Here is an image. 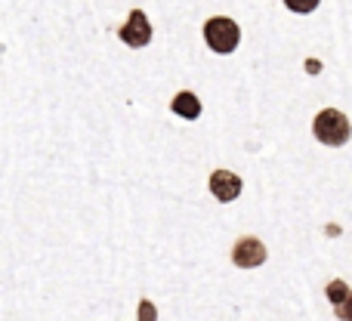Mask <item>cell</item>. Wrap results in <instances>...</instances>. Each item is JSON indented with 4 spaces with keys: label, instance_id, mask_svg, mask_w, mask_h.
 <instances>
[{
    "label": "cell",
    "instance_id": "cell-6",
    "mask_svg": "<svg viewBox=\"0 0 352 321\" xmlns=\"http://www.w3.org/2000/svg\"><path fill=\"white\" fill-rule=\"evenodd\" d=\"M170 109H173L179 118H186V121H195V118L201 115V102H198V96H195V93H188V90L176 93L173 102H170Z\"/></svg>",
    "mask_w": 352,
    "mask_h": 321
},
{
    "label": "cell",
    "instance_id": "cell-5",
    "mask_svg": "<svg viewBox=\"0 0 352 321\" xmlns=\"http://www.w3.org/2000/svg\"><path fill=\"white\" fill-rule=\"evenodd\" d=\"M244 182L241 176H235L232 170H217V173L210 176V192L217 201H223V204H229V201H235L238 195H241Z\"/></svg>",
    "mask_w": 352,
    "mask_h": 321
},
{
    "label": "cell",
    "instance_id": "cell-8",
    "mask_svg": "<svg viewBox=\"0 0 352 321\" xmlns=\"http://www.w3.org/2000/svg\"><path fill=\"white\" fill-rule=\"evenodd\" d=\"M285 6L291 12H300V16H303V12H312L318 6V0H285Z\"/></svg>",
    "mask_w": 352,
    "mask_h": 321
},
{
    "label": "cell",
    "instance_id": "cell-10",
    "mask_svg": "<svg viewBox=\"0 0 352 321\" xmlns=\"http://www.w3.org/2000/svg\"><path fill=\"white\" fill-rule=\"evenodd\" d=\"M140 309H142V312H140L142 321H152V318H155V306H152V303H142Z\"/></svg>",
    "mask_w": 352,
    "mask_h": 321
},
{
    "label": "cell",
    "instance_id": "cell-9",
    "mask_svg": "<svg viewBox=\"0 0 352 321\" xmlns=\"http://www.w3.org/2000/svg\"><path fill=\"white\" fill-rule=\"evenodd\" d=\"M337 316H340L343 321H352V294H349L346 300H343L340 306H337Z\"/></svg>",
    "mask_w": 352,
    "mask_h": 321
},
{
    "label": "cell",
    "instance_id": "cell-1",
    "mask_svg": "<svg viewBox=\"0 0 352 321\" xmlns=\"http://www.w3.org/2000/svg\"><path fill=\"white\" fill-rule=\"evenodd\" d=\"M312 133H316V140L322 142V146H346L349 136H352V127L346 121V115L337 109H324L316 115V121H312Z\"/></svg>",
    "mask_w": 352,
    "mask_h": 321
},
{
    "label": "cell",
    "instance_id": "cell-3",
    "mask_svg": "<svg viewBox=\"0 0 352 321\" xmlns=\"http://www.w3.org/2000/svg\"><path fill=\"white\" fill-rule=\"evenodd\" d=\"M266 244L260 241V238H241V241L232 247V263H235L238 269H256L266 263Z\"/></svg>",
    "mask_w": 352,
    "mask_h": 321
},
{
    "label": "cell",
    "instance_id": "cell-2",
    "mask_svg": "<svg viewBox=\"0 0 352 321\" xmlns=\"http://www.w3.org/2000/svg\"><path fill=\"white\" fill-rule=\"evenodd\" d=\"M204 41H207V47H210L213 53L226 56V53H232V49L238 47V41H241V28H238L232 19L217 16V19H210V22L204 25Z\"/></svg>",
    "mask_w": 352,
    "mask_h": 321
},
{
    "label": "cell",
    "instance_id": "cell-4",
    "mask_svg": "<svg viewBox=\"0 0 352 321\" xmlns=\"http://www.w3.org/2000/svg\"><path fill=\"white\" fill-rule=\"evenodd\" d=\"M121 41L127 43V47H136V49L148 47V41H152V25H148V16L142 10L130 12V19L121 28Z\"/></svg>",
    "mask_w": 352,
    "mask_h": 321
},
{
    "label": "cell",
    "instance_id": "cell-7",
    "mask_svg": "<svg viewBox=\"0 0 352 321\" xmlns=\"http://www.w3.org/2000/svg\"><path fill=\"white\" fill-rule=\"evenodd\" d=\"M346 297H349V287H346V281H331V285H328V300H331V303H334V306H340Z\"/></svg>",
    "mask_w": 352,
    "mask_h": 321
}]
</instances>
